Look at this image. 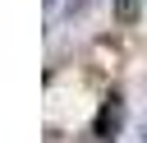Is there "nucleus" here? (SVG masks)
Returning a JSON list of instances; mask_svg holds the SVG:
<instances>
[{
  "label": "nucleus",
  "mask_w": 147,
  "mask_h": 143,
  "mask_svg": "<svg viewBox=\"0 0 147 143\" xmlns=\"http://www.w3.org/2000/svg\"><path fill=\"white\" fill-rule=\"evenodd\" d=\"M119 129H124V92H110L92 115V138L110 143V138H119Z\"/></svg>",
  "instance_id": "nucleus-1"
},
{
  "label": "nucleus",
  "mask_w": 147,
  "mask_h": 143,
  "mask_svg": "<svg viewBox=\"0 0 147 143\" xmlns=\"http://www.w3.org/2000/svg\"><path fill=\"white\" fill-rule=\"evenodd\" d=\"M138 9H142V0H115V18H119V23H133Z\"/></svg>",
  "instance_id": "nucleus-2"
},
{
  "label": "nucleus",
  "mask_w": 147,
  "mask_h": 143,
  "mask_svg": "<svg viewBox=\"0 0 147 143\" xmlns=\"http://www.w3.org/2000/svg\"><path fill=\"white\" fill-rule=\"evenodd\" d=\"M46 9H55V0H46Z\"/></svg>",
  "instance_id": "nucleus-3"
}]
</instances>
